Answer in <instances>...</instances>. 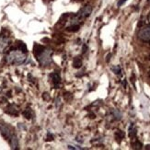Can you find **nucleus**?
I'll use <instances>...</instances> for the list:
<instances>
[{
	"label": "nucleus",
	"mask_w": 150,
	"mask_h": 150,
	"mask_svg": "<svg viewBox=\"0 0 150 150\" xmlns=\"http://www.w3.org/2000/svg\"><path fill=\"white\" fill-rule=\"evenodd\" d=\"M18 46H19V50L23 52V53H27V46L24 43H22V42H19L18 43Z\"/></svg>",
	"instance_id": "obj_14"
},
{
	"label": "nucleus",
	"mask_w": 150,
	"mask_h": 150,
	"mask_svg": "<svg viewBox=\"0 0 150 150\" xmlns=\"http://www.w3.org/2000/svg\"><path fill=\"white\" fill-rule=\"evenodd\" d=\"M52 54H53V52L49 49L44 48L41 53H40L37 56V59L40 62V64L43 66H49L53 59H52Z\"/></svg>",
	"instance_id": "obj_2"
},
{
	"label": "nucleus",
	"mask_w": 150,
	"mask_h": 150,
	"mask_svg": "<svg viewBox=\"0 0 150 150\" xmlns=\"http://www.w3.org/2000/svg\"><path fill=\"white\" fill-rule=\"evenodd\" d=\"M149 77H150V74H149Z\"/></svg>",
	"instance_id": "obj_21"
},
{
	"label": "nucleus",
	"mask_w": 150,
	"mask_h": 150,
	"mask_svg": "<svg viewBox=\"0 0 150 150\" xmlns=\"http://www.w3.org/2000/svg\"><path fill=\"white\" fill-rule=\"evenodd\" d=\"M138 38L143 42L150 43V27H145L138 32Z\"/></svg>",
	"instance_id": "obj_4"
},
{
	"label": "nucleus",
	"mask_w": 150,
	"mask_h": 150,
	"mask_svg": "<svg viewBox=\"0 0 150 150\" xmlns=\"http://www.w3.org/2000/svg\"><path fill=\"white\" fill-rule=\"evenodd\" d=\"M115 137H116L117 141L120 143L121 140H122L123 138L124 137V134H123V133L122 131H117L116 133H115Z\"/></svg>",
	"instance_id": "obj_15"
},
{
	"label": "nucleus",
	"mask_w": 150,
	"mask_h": 150,
	"mask_svg": "<svg viewBox=\"0 0 150 150\" xmlns=\"http://www.w3.org/2000/svg\"><path fill=\"white\" fill-rule=\"evenodd\" d=\"M9 142H10V146L12 149H17L19 147V140H18V137H17L16 135H13L9 138Z\"/></svg>",
	"instance_id": "obj_8"
},
{
	"label": "nucleus",
	"mask_w": 150,
	"mask_h": 150,
	"mask_svg": "<svg viewBox=\"0 0 150 150\" xmlns=\"http://www.w3.org/2000/svg\"><path fill=\"white\" fill-rule=\"evenodd\" d=\"M50 77L52 78L54 82V85L55 87V89H59V86H60V83H61V77H60V75L56 72H54L50 75Z\"/></svg>",
	"instance_id": "obj_7"
},
{
	"label": "nucleus",
	"mask_w": 150,
	"mask_h": 150,
	"mask_svg": "<svg viewBox=\"0 0 150 150\" xmlns=\"http://www.w3.org/2000/svg\"><path fill=\"white\" fill-rule=\"evenodd\" d=\"M129 136L131 138H135L136 136V128L134 123H131L129 126Z\"/></svg>",
	"instance_id": "obj_9"
},
{
	"label": "nucleus",
	"mask_w": 150,
	"mask_h": 150,
	"mask_svg": "<svg viewBox=\"0 0 150 150\" xmlns=\"http://www.w3.org/2000/svg\"><path fill=\"white\" fill-rule=\"evenodd\" d=\"M27 59V56L25 53L18 50V51H12L8 54V55L6 58L8 64L9 65H21L23 64Z\"/></svg>",
	"instance_id": "obj_1"
},
{
	"label": "nucleus",
	"mask_w": 150,
	"mask_h": 150,
	"mask_svg": "<svg viewBox=\"0 0 150 150\" xmlns=\"http://www.w3.org/2000/svg\"><path fill=\"white\" fill-rule=\"evenodd\" d=\"M112 71L116 75H121V73H122V68H121L120 66H114L112 67Z\"/></svg>",
	"instance_id": "obj_16"
},
{
	"label": "nucleus",
	"mask_w": 150,
	"mask_h": 150,
	"mask_svg": "<svg viewBox=\"0 0 150 150\" xmlns=\"http://www.w3.org/2000/svg\"><path fill=\"white\" fill-rule=\"evenodd\" d=\"M133 146H134L135 148H141V147H142V144L137 141L135 144H133Z\"/></svg>",
	"instance_id": "obj_18"
},
{
	"label": "nucleus",
	"mask_w": 150,
	"mask_h": 150,
	"mask_svg": "<svg viewBox=\"0 0 150 150\" xmlns=\"http://www.w3.org/2000/svg\"><path fill=\"white\" fill-rule=\"evenodd\" d=\"M0 132H1L2 135L5 138H7L8 140H9V138L14 135L10 127H8L7 124H0Z\"/></svg>",
	"instance_id": "obj_6"
},
{
	"label": "nucleus",
	"mask_w": 150,
	"mask_h": 150,
	"mask_svg": "<svg viewBox=\"0 0 150 150\" xmlns=\"http://www.w3.org/2000/svg\"><path fill=\"white\" fill-rule=\"evenodd\" d=\"M91 12H92V7L89 5H88V6H85L84 8L80 9L77 16L80 19H86V18H89L91 14Z\"/></svg>",
	"instance_id": "obj_5"
},
{
	"label": "nucleus",
	"mask_w": 150,
	"mask_h": 150,
	"mask_svg": "<svg viewBox=\"0 0 150 150\" xmlns=\"http://www.w3.org/2000/svg\"><path fill=\"white\" fill-rule=\"evenodd\" d=\"M9 44H10V39L8 35L6 33L4 34V31L1 32V34H0V53H3L8 47Z\"/></svg>",
	"instance_id": "obj_3"
},
{
	"label": "nucleus",
	"mask_w": 150,
	"mask_h": 150,
	"mask_svg": "<svg viewBox=\"0 0 150 150\" xmlns=\"http://www.w3.org/2000/svg\"><path fill=\"white\" fill-rule=\"evenodd\" d=\"M7 112L10 115H18V110H16L12 105L7 109Z\"/></svg>",
	"instance_id": "obj_12"
},
{
	"label": "nucleus",
	"mask_w": 150,
	"mask_h": 150,
	"mask_svg": "<svg viewBox=\"0 0 150 150\" xmlns=\"http://www.w3.org/2000/svg\"><path fill=\"white\" fill-rule=\"evenodd\" d=\"M23 116H24L26 119L30 120L32 116V112H31V109H26L24 112H23Z\"/></svg>",
	"instance_id": "obj_13"
},
{
	"label": "nucleus",
	"mask_w": 150,
	"mask_h": 150,
	"mask_svg": "<svg viewBox=\"0 0 150 150\" xmlns=\"http://www.w3.org/2000/svg\"><path fill=\"white\" fill-rule=\"evenodd\" d=\"M81 66H82L81 58H79V57H76V58H75L74 61H73V66L75 68H79V67H81Z\"/></svg>",
	"instance_id": "obj_10"
},
{
	"label": "nucleus",
	"mask_w": 150,
	"mask_h": 150,
	"mask_svg": "<svg viewBox=\"0 0 150 150\" xmlns=\"http://www.w3.org/2000/svg\"><path fill=\"white\" fill-rule=\"evenodd\" d=\"M78 30H79V25H70L67 28V31H72V32L77 31Z\"/></svg>",
	"instance_id": "obj_17"
},
{
	"label": "nucleus",
	"mask_w": 150,
	"mask_h": 150,
	"mask_svg": "<svg viewBox=\"0 0 150 150\" xmlns=\"http://www.w3.org/2000/svg\"><path fill=\"white\" fill-rule=\"evenodd\" d=\"M112 113L115 120H121V119H122V113H121L118 110H112Z\"/></svg>",
	"instance_id": "obj_11"
},
{
	"label": "nucleus",
	"mask_w": 150,
	"mask_h": 150,
	"mask_svg": "<svg viewBox=\"0 0 150 150\" xmlns=\"http://www.w3.org/2000/svg\"><path fill=\"white\" fill-rule=\"evenodd\" d=\"M126 1H127V0H120V1L118 2V7H121V6H122V5H123Z\"/></svg>",
	"instance_id": "obj_19"
},
{
	"label": "nucleus",
	"mask_w": 150,
	"mask_h": 150,
	"mask_svg": "<svg viewBox=\"0 0 150 150\" xmlns=\"http://www.w3.org/2000/svg\"><path fill=\"white\" fill-rule=\"evenodd\" d=\"M147 1H148V2H150V0H147Z\"/></svg>",
	"instance_id": "obj_20"
}]
</instances>
